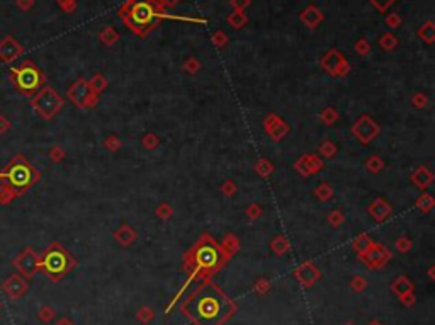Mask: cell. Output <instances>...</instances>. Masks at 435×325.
<instances>
[{
	"mask_svg": "<svg viewBox=\"0 0 435 325\" xmlns=\"http://www.w3.org/2000/svg\"><path fill=\"white\" fill-rule=\"evenodd\" d=\"M16 4L21 11H29L34 6V0H16Z\"/></svg>",
	"mask_w": 435,
	"mask_h": 325,
	"instance_id": "db71d44e",
	"label": "cell"
},
{
	"mask_svg": "<svg viewBox=\"0 0 435 325\" xmlns=\"http://www.w3.org/2000/svg\"><path fill=\"white\" fill-rule=\"evenodd\" d=\"M337 152H338V147L331 142V140H323L320 147H318V155H320L321 159H333V157L337 155Z\"/></svg>",
	"mask_w": 435,
	"mask_h": 325,
	"instance_id": "4316f807",
	"label": "cell"
},
{
	"mask_svg": "<svg viewBox=\"0 0 435 325\" xmlns=\"http://www.w3.org/2000/svg\"><path fill=\"white\" fill-rule=\"evenodd\" d=\"M89 87H90V91H92L94 94H101V92H104L106 89H107V80H106V77L104 75H101V74H96L92 77V79L89 80Z\"/></svg>",
	"mask_w": 435,
	"mask_h": 325,
	"instance_id": "f546056e",
	"label": "cell"
},
{
	"mask_svg": "<svg viewBox=\"0 0 435 325\" xmlns=\"http://www.w3.org/2000/svg\"><path fill=\"white\" fill-rule=\"evenodd\" d=\"M65 155H67V153H65V150L62 147H60V145H55V147H51V150H50V159L55 162V164H60V162H62L63 159H65Z\"/></svg>",
	"mask_w": 435,
	"mask_h": 325,
	"instance_id": "ee69618b",
	"label": "cell"
},
{
	"mask_svg": "<svg viewBox=\"0 0 435 325\" xmlns=\"http://www.w3.org/2000/svg\"><path fill=\"white\" fill-rule=\"evenodd\" d=\"M350 131H352V135L359 140V143L371 145L379 136V133H381V126H379L376 119L371 118L369 114H360V116L354 121Z\"/></svg>",
	"mask_w": 435,
	"mask_h": 325,
	"instance_id": "9c48e42d",
	"label": "cell"
},
{
	"mask_svg": "<svg viewBox=\"0 0 435 325\" xmlns=\"http://www.w3.org/2000/svg\"><path fill=\"white\" fill-rule=\"evenodd\" d=\"M428 102H430L428 96H425V94L421 92H416L415 96L411 97V106L415 109H425L428 106Z\"/></svg>",
	"mask_w": 435,
	"mask_h": 325,
	"instance_id": "60d3db41",
	"label": "cell"
},
{
	"mask_svg": "<svg viewBox=\"0 0 435 325\" xmlns=\"http://www.w3.org/2000/svg\"><path fill=\"white\" fill-rule=\"evenodd\" d=\"M214 43L221 46L223 43H225V36H223V34H218V36H214Z\"/></svg>",
	"mask_w": 435,
	"mask_h": 325,
	"instance_id": "680465c9",
	"label": "cell"
},
{
	"mask_svg": "<svg viewBox=\"0 0 435 325\" xmlns=\"http://www.w3.org/2000/svg\"><path fill=\"white\" fill-rule=\"evenodd\" d=\"M11 80L16 85L17 91L26 96H34L46 84V75L38 68L31 60H26L21 67L11 68Z\"/></svg>",
	"mask_w": 435,
	"mask_h": 325,
	"instance_id": "8992f818",
	"label": "cell"
},
{
	"mask_svg": "<svg viewBox=\"0 0 435 325\" xmlns=\"http://www.w3.org/2000/svg\"><path fill=\"white\" fill-rule=\"evenodd\" d=\"M0 308H2V301H0Z\"/></svg>",
	"mask_w": 435,
	"mask_h": 325,
	"instance_id": "e7e4bbea",
	"label": "cell"
},
{
	"mask_svg": "<svg viewBox=\"0 0 435 325\" xmlns=\"http://www.w3.org/2000/svg\"><path fill=\"white\" fill-rule=\"evenodd\" d=\"M28 288H29L28 281L21 274H12L6 283L2 284V291L6 293L11 300H19L21 296H24Z\"/></svg>",
	"mask_w": 435,
	"mask_h": 325,
	"instance_id": "2e32d148",
	"label": "cell"
},
{
	"mask_svg": "<svg viewBox=\"0 0 435 325\" xmlns=\"http://www.w3.org/2000/svg\"><path fill=\"white\" fill-rule=\"evenodd\" d=\"M294 276H296V279L304 286V288H311V286L320 279V269L314 266L313 262L306 260V262H303L298 269H296Z\"/></svg>",
	"mask_w": 435,
	"mask_h": 325,
	"instance_id": "e0dca14e",
	"label": "cell"
},
{
	"mask_svg": "<svg viewBox=\"0 0 435 325\" xmlns=\"http://www.w3.org/2000/svg\"><path fill=\"white\" fill-rule=\"evenodd\" d=\"M231 257L221 249L219 242L214 240L209 233H202L194 245L184 254V267L194 276L208 277L218 272Z\"/></svg>",
	"mask_w": 435,
	"mask_h": 325,
	"instance_id": "7a4b0ae2",
	"label": "cell"
},
{
	"mask_svg": "<svg viewBox=\"0 0 435 325\" xmlns=\"http://www.w3.org/2000/svg\"><path fill=\"white\" fill-rule=\"evenodd\" d=\"M16 198H17V194H16V191L12 189L11 186H7L6 182L0 184V204H2V206L11 204Z\"/></svg>",
	"mask_w": 435,
	"mask_h": 325,
	"instance_id": "1f68e13d",
	"label": "cell"
},
{
	"mask_svg": "<svg viewBox=\"0 0 435 325\" xmlns=\"http://www.w3.org/2000/svg\"><path fill=\"white\" fill-rule=\"evenodd\" d=\"M391 2H393V0H372V4L379 9V11H386Z\"/></svg>",
	"mask_w": 435,
	"mask_h": 325,
	"instance_id": "9f6ffc18",
	"label": "cell"
},
{
	"mask_svg": "<svg viewBox=\"0 0 435 325\" xmlns=\"http://www.w3.org/2000/svg\"><path fill=\"white\" fill-rule=\"evenodd\" d=\"M371 325H381V323H379V322H372Z\"/></svg>",
	"mask_w": 435,
	"mask_h": 325,
	"instance_id": "be15d7a7",
	"label": "cell"
},
{
	"mask_svg": "<svg viewBox=\"0 0 435 325\" xmlns=\"http://www.w3.org/2000/svg\"><path fill=\"white\" fill-rule=\"evenodd\" d=\"M55 325H73V322H72V320H68V318H62V320H58Z\"/></svg>",
	"mask_w": 435,
	"mask_h": 325,
	"instance_id": "91938a15",
	"label": "cell"
},
{
	"mask_svg": "<svg viewBox=\"0 0 435 325\" xmlns=\"http://www.w3.org/2000/svg\"><path fill=\"white\" fill-rule=\"evenodd\" d=\"M180 310L194 325H221L235 313L236 306L216 284L202 283L182 303Z\"/></svg>",
	"mask_w": 435,
	"mask_h": 325,
	"instance_id": "6da1fadb",
	"label": "cell"
},
{
	"mask_svg": "<svg viewBox=\"0 0 435 325\" xmlns=\"http://www.w3.org/2000/svg\"><path fill=\"white\" fill-rule=\"evenodd\" d=\"M360 259H362V262L365 264V266H369L371 269H379L391 259V252L387 250L382 243L372 242V245L369 247V250L365 252L364 255H360Z\"/></svg>",
	"mask_w": 435,
	"mask_h": 325,
	"instance_id": "5bb4252c",
	"label": "cell"
},
{
	"mask_svg": "<svg viewBox=\"0 0 435 325\" xmlns=\"http://www.w3.org/2000/svg\"><path fill=\"white\" fill-rule=\"evenodd\" d=\"M321 68L331 77H345L348 72H350V67H348L347 60L343 58L342 53H338L337 50H331L323 57Z\"/></svg>",
	"mask_w": 435,
	"mask_h": 325,
	"instance_id": "4fadbf2b",
	"label": "cell"
},
{
	"mask_svg": "<svg viewBox=\"0 0 435 325\" xmlns=\"http://www.w3.org/2000/svg\"><path fill=\"white\" fill-rule=\"evenodd\" d=\"M367 213L371 215V218L374 221L381 223V221L387 220V216L393 213V206H391V204L387 203L384 198H376L367 206Z\"/></svg>",
	"mask_w": 435,
	"mask_h": 325,
	"instance_id": "d6986e66",
	"label": "cell"
},
{
	"mask_svg": "<svg viewBox=\"0 0 435 325\" xmlns=\"http://www.w3.org/2000/svg\"><path fill=\"white\" fill-rule=\"evenodd\" d=\"M347 325H352V323H347Z\"/></svg>",
	"mask_w": 435,
	"mask_h": 325,
	"instance_id": "03108f58",
	"label": "cell"
},
{
	"mask_svg": "<svg viewBox=\"0 0 435 325\" xmlns=\"http://www.w3.org/2000/svg\"><path fill=\"white\" fill-rule=\"evenodd\" d=\"M23 45L14 36H6L0 41V60L4 63H12L23 55Z\"/></svg>",
	"mask_w": 435,
	"mask_h": 325,
	"instance_id": "9a60e30c",
	"label": "cell"
},
{
	"mask_svg": "<svg viewBox=\"0 0 435 325\" xmlns=\"http://www.w3.org/2000/svg\"><path fill=\"white\" fill-rule=\"evenodd\" d=\"M314 196H316V199L318 201H321V203H326V201H330L331 198H333V194H335V191H333V187L330 186L328 182H320L318 184L316 187H314Z\"/></svg>",
	"mask_w": 435,
	"mask_h": 325,
	"instance_id": "484cf974",
	"label": "cell"
},
{
	"mask_svg": "<svg viewBox=\"0 0 435 325\" xmlns=\"http://www.w3.org/2000/svg\"><path fill=\"white\" fill-rule=\"evenodd\" d=\"M274 170H275L274 164L269 159H265V157L258 159L255 164H253V172H255L258 177H262V179H269L270 175L274 174Z\"/></svg>",
	"mask_w": 435,
	"mask_h": 325,
	"instance_id": "44dd1931",
	"label": "cell"
},
{
	"mask_svg": "<svg viewBox=\"0 0 435 325\" xmlns=\"http://www.w3.org/2000/svg\"><path fill=\"white\" fill-rule=\"evenodd\" d=\"M136 237H138L136 230L133 228L131 225H126V223L121 225V226H119V228L114 232V240L118 242L121 247H129L133 242L136 240Z\"/></svg>",
	"mask_w": 435,
	"mask_h": 325,
	"instance_id": "ffe728a7",
	"label": "cell"
},
{
	"mask_svg": "<svg viewBox=\"0 0 435 325\" xmlns=\"http://www.w3.org/2000/svg\"><path fill=\"white\" fill-rule=\"evenodd\" d=\"M393 291L398 294V296H403V294H406V293H411L413 291L411 281L408 279V277H404V276L398 277V279L393 283Z\"/></svg>",
	"mask_w": 435,
	"mask_h": 325,
	"instance_id": "f1b7e54d",
	"label": "cell"
},
{
	"mask_svg": "<svg viewBox=\"0 0 435 325\" xmlns=\"http://www.w3.org/2000/svg\"><path fill=\"white\" fill-rule=\"evenodd\" d=\"M104 148L109 152H119L123 148V140L118 135H111L104 140Z\"/></svg>",
	"mask_w": 435,
	"mask_h": 325,
	"instance_id": "74e56055",
	"label": "cell"
},
{
	"mask_svg": "<svg viewBox=\"0 0 435 325\" xmlns=\"http://www.w3.org/2000/svg\"><path fill=\"white\" fill-rule=\"evenodd\" d=\"M75 266L77 260L58 242L50 243L48 249L43 252V255H40V269L51 281H60Z\"/></svg>",
	"mask_w": 435,
	"mask_h": 325,
	"instance_id": "277c9868",
	"label": "cell"
},
{
	"mask_svg": "<svg viewBox=\"0 0 435 325\" xmlns=\"http://www.w3.org/2000/svg\"><path fill=\"white\" fill-rule=\"evenodd\" d=\"M255 289L258 293H265L267 289H269V281H267V279H258L255 283Z\"/></svg>",
	"mask_w": 435,
	"mask_h": 325,
	"instance_id": "11a10c76",
	"label": "cell"
},
{
	"mask_svg": "<svg viewBox=\"0 0 435 325\" xmlns=\"http://www.w3.org/2000/svg\"><path fill=\"white\" fill-rule=\"evenodd\" d=\"M398 23H399V19H398V17H391V19H389V24H394V26H396Z\"/></svg>",
	"mask_w": 435,
	"mask_h": 325,
	"instance_id": "6125c7cd",
	"label": "cell"
},
{
	"mask_svg": "<svg viewBox=\"0 0 435 325\" xmlns=\"http://www.w3.org/2000/svg\"><path fill=\"white\" fill-rule=\"evenodd\" d=\"M350 284H352V289H354V291H362L365 286H367L365 279H364V277H360V276H355L354 279H352Z\"/></svg>",
	"mask_w": 435,
	"mask_h": 325,
	"instance_id": "681fc988",
	"label": "cell"
},
{
	"mask_svg": "<svg viewBox=\"0 0 435 325\" xmlns=\"http://www.w3.org/2000/svg\"><path fill=\"white\" fill-rule=\"evenodd\" d=\"M326 221H328L333 228H338V226H342L343 221H345V215H343V211H340V209H331L328 215H326Z\"/></svg>",
	"mask_w": 435,
	"mask_h": 325,
	"instance_id": "836d02e7",
	"label": "cell"
},
{
	"mask_svg": "<svg viewBox=\"0 0 435 325\" xmlns=\"http://www.w3.org/2000/svg\"><path fill=\"white\" fill-rule=\"evenodd\" d=\"M303 21L309 26V28H314V26H316L321 21V14L314 7H309L308 11L303 14Z\"/></svg>",
	"mask_w": 435,
	"mask_h": 325,
	"instance_id": "8d00e7d4",
	"label": "cell"
},
{
	"mask_svg": "<svg viewBox=\"0 0 435 325\" xmlns=\"http://www.w3.org/2000/svg\"><path fill=\"white\" fill-rule=\"evenodd\" d=\"M325 160L318 153H303L292 167L301 177H311V175L320 174L325 169Z\"/></svg>",
	"mask_w": 435,
	"mask_h": 325,
	"instance_id": "8fae6325",
	"label": "cell"
},
{
	"mask_svg": "<svg viewBox=\"0 0 435 325\" xmlns=\"http://www.w3.org/2000/svg\"><path fill=\"white\" fill-rule=\"evenodd\" d=\"M245 215H247L248 220H258L262 215H264V208L260 206L258 203H250L247 208H245Z\"/></svg>",
	"mask_w": 435,
	"mask_h": 325,
	"instance_id": "f35d334b",
	"label": "cell"
},
{
	"mask_svg": "<svg viewBox=\"0 0 435 325\" xmlns=\"http://www.w3.org/2000/svg\"><path fill=\"white\" fill-rule=\"evenodd\" d=\"M12 264H14V267L19 271L21 276L26 277V279H31V277H34V274L40 271V255H38L31 247H26V249L14 259Z\"/></svg>",
	"mask_w": 435,
	"mask_h": 325,
	"instance_id": "30bf717a",
	"label": "cell"
},
{
	"mask_svg": "<svg viewBox=\"0 0 435 325\" xmlns=\"http://www.w3.org/2000/svg\"><path fill=\"white\" fill-rule=\"evenodd\" d=\"M67 96L79 109H92L99 104V96L94 94L89 87V80H75L67 91Z\"/></svg>",
	"mask_w": 435,
	"mask_h": 325,
	"instance_id": "ba28073f",
	"label": "cell"
},
{
	"mask_svg": "<svg viewBox=\"0 0 435 325\" xmlns=\"http://www.w3.org/2000/svg\"><path fill=\"white\" fill-rule=\"evenodd\" d=\"M418 36L421 40H425L427 43H432L433 41V24L432 23H427L423 28L418 31Z\"/></svg>",
	"mask_w": 435,
	"mask_h": 325,
	"instance_id": "7bdbcfd3",
	"label": "cell"
},
{
	"mask_svg": "<svg viewBox=\"0 0 435 325\" xmlns=\"http://www.w3.org/2000/svg\"><path fill=\"white\" fill-rule=\"evenodd\" d=\"M372 238H371V235H367V233H360V235H357V237L354 238V242H352V249H354L355 252H357V255H364L365 252L369 250V247L372 245Z\"/></svg>",
	"mask_w": 435,
	"mask_h": 325,
	"instance_id": "603a6c76",
	"label": "cell"
},
{
	"mask_svg": "<svg viewBox=\"0 0 435 325\" xmlns=\"http://www.w3.org/2000/svg\"><path fill=\"white\" fill-rule=\"evenodd\" d=\"M411 245H413L411 238H408L406 235H401V237H398V238H396V242H394L396 250L401 252V254H406V252H410L411 250Z\"/></svg>",
	"mask_w": 435,
	"mask_h": 325,
	"instance_id": "ab89813d",
	"label": "cell"
},
{
	"mask_svg": "<svg viewBox=\"0 0 435 325\" xmlns=\"http://www.w3.org/2000/svg\"><path fill=\"white\" fill-rule=\"evenodd\" d=\"M219 245H221V249L226 252L228 257H231V255H235L236 252L240 250V240L238 237H236L235 233H226L225 237H223V240L219 242Z\"/></svg>",
	"mask_w": 435,
	"mask_h": 325,
	"instance_id": "7402d4cb",
	"label": "cell"
},
{
	"mask_svg": "<svg viewBox=\"0 0 435 325\" xmlns=\"http://www.w3.org/2000/svg\"><path fill=\"white\" fill-rule=\"evenodd\" d=\"M184 68H186L187 74L194 75V74H197V72H199L201 65H199V62H197L196 58H191V60H187V62H186V65H184Z\"/></svg>",
	"mask_w": 435,
	"mask_h": 325,
	"instance_id": "bcb514c9",
	"label": "cell"
},
{
	"mask_svg": "<svg viewBox=\"0 0 435 325\" xmlns=\"http://www.w3.org/2000/svg\"><path fill=\"white\" fill-rule=\"evenodd\" d=\"M379 43H381V46L384 50H393L394 46H396V38H393L391 34H386V36L382 38V40L379 41Z\"/></svg>",
	"mask_w": 435,
	"mask_h": 325,
	"instance_id": "c3c4849f",
	"label": "cell"
},
{
	"mask_svg": "<svg viewBox=\"0 0 435 325\" xmlns=\"http://www.w3.org/2000/svg\"><path fill=\"white\" fill-rule=\"evenodd\" d=\"M415 206L420 213H430L435 206V198L430 192H421L415 201Z\"/></svg>",
	"mask_w": 435,
	"mask_h": 325,
	"instance_id": "d4e9b609",
	"label": "cell"
},
{
	"mask_svg": "<svg viewBox=\"0 0 435 325\" xmlns=\"http://www.w3.org/2000/svg\"><path fill=\"white\" fill-rule=\"evenodd\" d=\"M262 123H264V130H265L267 136L275 143L282 142V140L289 135V130H291L289 125H287V123L284 121L277 113H269Z\"/></svg>",
	"mask_w": 435,
	"mask_h": 325,
	"instance_id": "7c38bea8",
	"label": "cell"
},
{
	"mask_svg": "<svg viewBox=\"0 0 435 325\" xmlns=\"http://www.w3.org/2000/svg\"><path fill=\"white\" fill-rule=\"evenodd\" d=\"M382 169H384V160H382V157L376 155V153L365 160V170H369L371 174H379Z\"/></svg>",
	"mask_w": 435,
	"mask_h": 325,
	"instance_id": "4dcf8cb0",
	"label": "cell"
},
{
	"mask_svg": "<svg viewBox=\"0 0 435 325\" xmlns=\"http://www.w3.org/2000/svg\"><path fill=\"white\" fill-rule=\"evenodd\" d=\"M101 40L104 41L106 45H113V43L118 40V34H116L113 29H106V31L101 34Z\"/></svg>",
	"mask_w": 435,
	"mask_h": 325,
	"instance_id": "7dc6e473",
	"label": "cell"
},
{
	"mask_svg": "<svg viewBox=\"0 0 435 325\" xmlns=\"http://www.w3.org/2000/svg\"><path fill=\"white\" fill-rule=\"evenodd\" d=\"M433 172L428 169L427 165H418L415 170L410 174V181L415 187H418L420 191L428 189L430 186L433 184Z\"/></svg>",
	"mask_w": 435,
	"mask_h": 325,
	"instance_id": "ac0fdd59",
	"label": "cell"
},
{
	"mask_svg": "<svg viewBox=\"0 0 435 325\" xmlns=\"http://www.w3.org/2000/svg\"><path fill=\"white\" fill-rule=\"evenodd\" d=\"M357 51H359L360 55H365L369 51V45L365 40H360L359 43H357Z\"/></svg>",
	"mask_w": 435,
	"mask_h": 325,
	"instance_id": "6f0895ef",
	"label": "cell"
},
{
	"mask_svg": "<svg viewBox=\"0 0 435 325\" xmlns=\"http://www.w3.org/2000/svg\"><path fill=\"white\" fill-rule=\"evenodd\" d=\"M31 106L43 119L51 121L63 109L65 99L53 87L45 85V87H41L40 91L34 94V97L31 99Z\"/></svg>",
	"mask_w": 435,
	"mask_h": 325,
	"instance_id": "52a82bcc",
	"label": "cell"
},
{
	"mask_svg": "<svg viewBox=\"0 0 435 325\" xmlns=\"http://www.w3.org/2000/svg\"><path fill=\"white\" fill-rule=\"evenodd\" d=\"M138 318H140L141 322H150V320L153 318V311L150 308H141L138 311Z\"/></svg>",
	"mask_w": 435,
	"mask_h": 325,
	"instance_id": "f907efd6",
	"label": "cell"
},
{
	"mask_svg": "<svg viewBox=\"0 0 435 325\" xmlns=\"http://www.w3.org/2000/svg\"><path fill=\"white\" fill-rule=\"evenodd\" d=\"M58 4H60V7H62L63 11H67V12H72L73 9L77 7L75 0H58Z\"/></svg>",
	"mask_w": 435,
	"mask_h": 325,
	"instance_id": "816d5d0a",
	"label": "cell"
},
{
	"mask_svg": "<svg viewBox=\"0 0 435 325\" xmlns=\"http://www.w3.org/2000/svg\"><path fill=\"white\" fill-rule=\"evenodd\" d=\"M121 17L126 19L133 31L145 36L157 26L160 19V11L153 0H133Z\"/></svg>",
	"mask_w": 435,
	"mask_h": 325,
	"instance_id": "5b68a950",
	"label": "cell"
},
{
	"mask_svg": "<svg viewBox=\"0 0 435 325\" xmlns=\"http://www.w3.org/2000/svg\"><path fill=\"white\" fill-rule=\"evenodd\" d=\"M233 4L236 7H243V6H247V4H248V0H233Z\"/></svg>",
	"mask_w": 435,
	"mask_h": 325,
	"instance_id": "94428289",
	"label": "cell"
},
{
	"mask_svg": "<svg viewBox=\"0 0 435 325\" xmlns=\"http://www.w3.org/2000/svg\"><path fill=\"white\" fill-rule=\"evenodd\" d=\"M338 118H340L338 111L335 109V108H331V106H328V108H325V109H323L321 113H320V121H321L325 126H333L335 123L338 121Z\"/></svg>",
	"mask_w": 435,
	"mask_h": 325,
	"instance_id": "83f0119b",
	"label": "cell"
},
{
	"mask_svg": "<svg viewBox=\"0 0 435 325\" xmlns=\"http://www.w3.org/2000/svg\"><path fill=\"white\" fill-rule=\"evenodd\" d=\"M38 318H40L43 323H48L55 318V310L51 308V306H41V308L38 310Z\"/></svg>",
	"mask_w": 435,
	"mask_h": 325,
	"instance_id": "b9f144b4",
	"label": "cell"
},
{
	"mask_svg": "<svg viewBox=\"0 0 435 325\" xmlns=\"http://www.w3.org/2000/svg\"><path fill=\"white\" fill-rule=\"evenodd\" d=\"M160 138H158L157 133H146L143 135V138H141V147L145 148V150H155V148L160 147Z\"/></svg>",
	"mask_w": 435,
	"mask_h": 325,
	"instance_id": "d6a6232c",
	"label": "cell"
},
{
	"mask_svg": "<svg viewBox=\"0 0 435 325\" xmlns=\"http://www.w3.org/2000/svg\"><path fill=\"white\" fill-rule=\"evenodd\" d=\"M9 130H11V121L4 114H0V135H4Z\"/></svg>",
	"mask_w": 435,
	"mask_h": 325,
	"instance_id": "f5cc1de1",
	"label": "cell"
},
{
	"mask_svg": "<svg viewBox=\"0 0 435 325\" xmlns=\"http://www.w3.org/2000/svg\"><path fill=\"white\" fill-rule=\"evenodd\" d=\"M155 215L160 220H170L174 216V208H172L170 203H160L157 208H155Z\"/></svg>",
	"mask_w": 435,
	"mask_h": 325,
	"instance_id": "e575fe53",
	"label": "cell"
},
{
	"mask_svg": "<svg viewBox=\"0 0 435 325\" xmlns=\"http://www.w3.org/2000/svg\"><path fill=\"white\" fill-rule=\"evenodd\" d=\"M40 177L41 174L24 159V155H16L6 165V169L0 170V181L11 186L17 196H23L29 187L40 181Z\"/></svg>",
	"mask_w": 435,
	"mask_h": 325,
	"instance_id": "3957f363",
	"label": "cell"
},
{
	"mask_svg": "<svg viewBox=\"0 0 435 325\" xmlns=\"http://www.w3.org/2000/svg\"><path fill=\"white\" fill-rule=\"evenodd\" d=\"M219 191H221V194L226 196V198H233L236 191H238V186H236L233 179H225L221 186H219Z\"/></svg>",
	"mask_w": 435,
	"mask_h": 325,
	"instance_id": "d590c367",
	"label": "cell"
},
{
	"mask_svg": "<svg viewBox=\"0 0 435 325\" xmlns=\"http://www.w3.org/2000/svg\"><path fill=\"white\" fill-rule=\"evenodd\" d=\"M230 24L231 26H235V28H242V26L247 23V17H245L242 12H235L233 16H230Z\"/></svg>",
	"mask_w": 435,
	"mask_h": 325,
	"instance_id": "f6af8a7d",
	"label": "cell"
},
{
	"mask_svg": "<svg viewBox=\"0 0 435 325\" xmlns=\"http://www.w3.org/2000/svg\"><path fill=\"white\" fill-rule=\"evenodd\" d=\"M270 250H272L274 254H277V255H284V254H287V252L291 250V243L282 233H279V235H275L272 240H270Z\"/></svg>",
	"mask_w": 435,
	"mask_h": 325,
	"instance_id": "cb8c5ba5",
	"label": "cell"
}]
</instances>
